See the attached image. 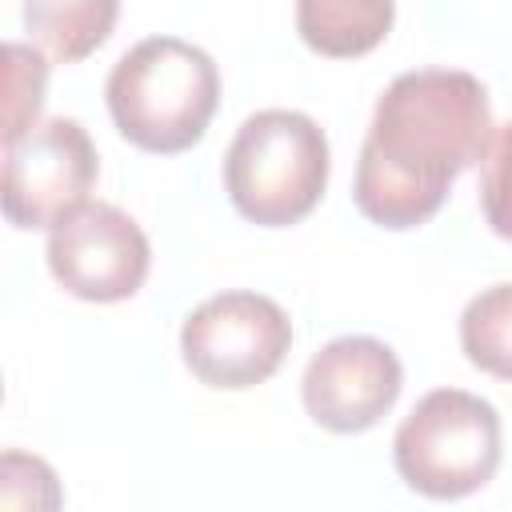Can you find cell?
Listing matches in <instances>:
<instances>
[{
    "mask_svg": "<svg viewBox=\"0 0 512 512\" xmlns=\"http://www.w3.org/2000/svg\"><path fill=\"white\" fill-rule=\"evenodd\" d=\"M96 148L88 132L68 120L32 124L24 136L4 140L0 204L12 228H56L76 212L96 184Z\"/></svg>",
    "mask_w": 512,
    "mask_h": 512,
    "instance_id": "cell-6",
    "label": "cell"
},
{
    "mask_svg": "<svg viewBox=\"0 0 512 512\" xmlns=\"http://www.w3.org/2000/svg\"><path fill=\"white\" fill-rule=\"evenodd\" d=\"M488 92L472 72L420 68L396 76L376 100L352 200L360 216L404 232L440 212L452 180L480 164L492 140Z\"/></svg>",
    "mask_w": 512,
    "mask_h": 512,
    "instance_id": "cell-1",
    "label": "cell"
},
{
    "mask_svg": "<svg viewBox=\"0 0 512 512\" xmlns=\"http://www.w3.org/2000/svg\"><path fill=\"white\" fill-rule=\"evenodd\" d=\"M460 348L480 372L512 380V284H492L464 304Z\"/></svg>",
    "mask_w": 512,
    "mask_h": 512,
    "instance_id": "cell-11",
    "label": "cell"
},
{
    "mask_svg": "<svg viewBox=\"0 0 512 512\" xmlns=\"http://www.w3.org/2000/svg\"><path fill=\"white\" fill-rule=\"evenodd\" d=\"M392 20H396L392 0H296L300 40L332 60H352L384 44Z\"/></svg>",
    "mask_w": 512,
    "mask_h": 512,
    "instance_id": "cell-9",
    "label": "cell"
},
{
    "mask_svg": "<svg viewBox=\"0 0 512 512\" xmlns=\"http://www.w3.org/2000/svg\"><path fill=\"white\" fill-rule=\"evenodd\" d=\"M328 184V136L292 108L248 116L224 152V192L232 208L260 228L300 224Z\"/></svg>",
    "mask_w": 512,
    "mask_h": 512,
    "instance_id": "cell-3",
    "label": "cell"
},
{
    "mask_svg": "<svg viewBox=\"0 0 512 512\" xmlns=\"http://www.w3.org/2000/svg\"><path fill=\"white\" fill-rule=\"evenodd\" d=\"M480 208L496 236L512 240V120L492 128L480 156Z\"/></svg>",
    "mask_w": 512,
    "mask_h": 512,
    "instance_id": "cell-13",
    "label": "cell"
},
{
    "mask_svg": "<svg viewBox=\"0 0 512 512\" xmlns=\"http://www.w3.org/2000/svg\"><path fill=\"white\" fill-rule=\"evenodd\" d=\"M500 416L484 396L436 388L416 400L392 436L400 480L428 500H460L500 468Z\"/></svg>",
    "mask_w": 512,
    "mask_h": 512,
    "instance_id": "cell-4",
    "label": "cell"
},
{
    "mask_svg": "<svg viewBox=\"0 0 512 512\" xmlns=\"http://www.w3.org/2000/svg\"><path fill=\"white\" fill-rule=\"evenodd\" d=\"M104 96L128 144L172 156L208 132L220 104V72L204 48L180 36H148L112 64Z\"/></svg>",
    "mask_w": 512,
    "mask_h": 512,
    "instance_id": "cell-2",
    "label": "cell"
},
{
    "mask_svg": "<svg viewBox=\"0 0 512 512\" xmlns=\"http://www.w3.org/2000/svg\"><path fill=\"white\" fill-rule=\"evenodd\" d=\"M404 388L396 352L376 336H336L304 368L300 396L308 416L340 436L376 428Z\"/></svg>",
    "mask_w": 512,
    "mask_h": 512,
    "instance_id": "cell-8",
    "label": "cell"
},
{
    "mask_svg": "<svg viewBox=\"0 0 512 512\" xmlns=\"http://www.w3.org/2000/svg\"><path fill=\"white\" fill-rule=\"evenodd\" d=\"M4 60H8V76H4V140H16L24 136L40 108H44V80H48V68H44V56L36 48H24V44H8L4 48Z\"/></svg>",
    "mask_w": 512,
    "mask_h": 512,
    "instance_id": "cell-12",
    "label": "cell"
},
{
    "mask_svg": "<svg viewBox=\"0 0 512 512\" xmlns=\"http://www.w3.org/2000/svg\"><path fill=\"white\" fill-rule=\"evenodd\" d=\"M44 256L52 280L88 304H116L136 296L152 264L144 228L104 200H84L56 228H48Z\"/></svg>",
    "mask_w": 512,
    "mask_h": 512,
    "instance_id": "cell-7",
    "label": "cell"
},
{
    "mask_svg": "<svg viewBox=\"0 0 512 512\" xmlns=\"http://www.w3.org/2000/svg\"><path fill=\"white\" fill-rule=\"evenodd\" d=\"M120 0H24V28L52 64L92 56L116 28Z\"/></svg>",
    "mask_w": 512,
    "mask_h": 512,
    "instance_id": "cell-10",
    "label": "cell"
},
{
    "mask_svg": "<svg viewBox=\"0 0 512 512\" xmlns=\"http://www.w3.org/2000/svg\"><path fill=\"white\" fill-rule=\"evenodd\" d=\"M292 348L288 312L260 292H220L188 312L180 328V356L188 372L224 392L264 384Z\"/></svg>",
    "mask_w": 512,
    "mask_h": 512,
    "instance_id": "cell-5",
    "label": "cell"
}]
</instances>
